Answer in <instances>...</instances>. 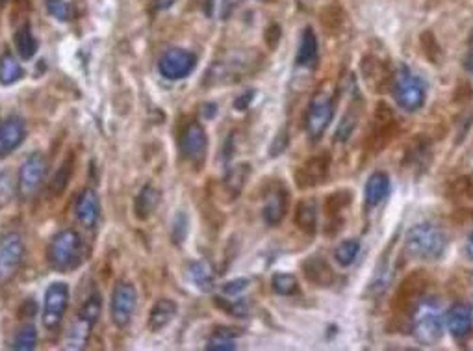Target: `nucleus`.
Segmentation results:
<instances>
[{"mask_svg":"<svg viewBox=\"0 0 473 351\" xmlns=\"http://www.w3.org/2000/svg\"><path fill=\"white\" fill-rule=\"evenodd\" d=\"M410 329L422 346H434L446 331V312L433 297H423L410 314Z\"/></svg>","mask_w":473,"mask_h":351,"instance_id":"f257e3e1","label":"nucleus"},{"mask_svg":"<svg viewBox=\"0 0 473 351\" xmlns=\"http://www.w3.org/2000/svg\"><path fill=\"white\" fill-rule=\"evenodd\" d=\"M448 247V238L440 227L433 223H417L405 234V251L412 259L436 262Z\"/></svg>","mask_w":473,"mask_h":351,"instance_id":"f03ea898","label":"nucleus"},{"mask_svg":"<svg viewBox=\"0 0 473 351\" xmlns=\"http://www.w3.org/2000/svg\"><path fill=\"white\" fill-rule=\"evenodd\" d=\"M392 93L397 106L405 112H417L427 99V84L407 66H401L393 73Z\"/></svg>","mask_w":473,"mask_h":351,"instance_id":"7ed1b4c3","label":"nucleus"},{"mask_svg":"<svg viewBox=\"0 0 473 351\" xmlns=\"http://www.w3.org/2000/svg\"><path fill=\"white\" fill-rule=\"evenodd\" d=\"M397 133H399V125H397L392 108L388 106L386 102H377L373 123L366 136V145H364L366 153L379 154L381 151H384L397 136Z\"/></svg>","mask_w":473,"mask_h":351,"instance_id":"20e7f679","label":"nucleus"},{"mask_svg":"<svg viewBox=\"0 0 473 351\" xmlns=\"http://www.w3.org/2000/svg\"><path fill=\"white\" fill-rule=\"evenodd\" d=\"M102 311V300L97 292H93L84 305L80 307L78 311L77 321L72 324L69 333L65 336V350H84L89 340V335H92L93 326L97 324L99 316Z\"/></svg>","mask_w":473,"mask_h":351,"instance_id":"39448f33","label":"nucleus"},{"mask_svg":"<svg viewBox=\"0 0 473 351\" xmlns=\"http://www.w3.org/2000/svg\"><path fill=\"white\" fill-rule=\"evenodd\" d=\"M429 288V277L423 270H416L410 275H407L403 283L397 288L396 295L392 300V311L396 316H407L410 318V314L414 312V309L417 307V303L425 297Z\"/></svg>","mask_w":473,"mask_h":351,"instance_id":"423d86ee","label":"nucleus"},{"mask_svg":"<svg viewBox=\"0 0 473 351\" xmlns=\"http://www.w3.org/2000/svg\"><path fill=\"white\" fill-rule=\"evenodd\" d=\"M82 240L72 229L60 230L49 245V264L58 271H69L78 266Z\"/></svg>","mask_w":473,"mask_h":351,"instance_id":"0eeeda50","label":"nucleus"},{"mask_svg":"<svg viewBox=\"0 0 473 351\" xmlns=\"http://www.w3.org/2000/svg\"><path fill=\"white\" fill-rule=\"evenodd\" d=\"M334 99L329 93H315V97L308 104V110H306L305 116L306 133H308L312 140H320L325 134L327 127L331 125L332 117H334Z\"/></svg>","mask_w":473,"mask_h":351,"instance_id":"6e6552de","label":"nucleus"},{"mask_svg":"<svg viewBox=\"0 0 473 351\" xmlns=\"http://www.w3.org/2000/svg\"><path fill=\"white\" fill-rule=\"evenodd\" d=\"M46 169H49V160L43 153H32L26 158L19 169V195L23 199H30L39 192V188L45 183Z\"/></svg>","mask_w":473,"mask_h":351,"instance_id":"1a4fd4ad","label":"nucleus"},{"mask_svg":"<svg viewBox=\"0 0 473 351\" xmlns=\"http://www.w3.org/2000/svg\"><path fill=\"white\" fill-rule=\"evenodd\" d=\"M25 240L19 233H8L0 238V283L10 281L25 260Z\"/></svg>","mask_w":473,"mask_h":351,"instance_id":"9d476101","label":"nucleus"},{"mask_svg":"<svg viewBox=\"0 0 473 351\" xmlns=\"http://www.w3.org/2000/svg\"><path fill=\"white\" fill-rule=\"evenodd\" d=\"M255 71V61L249 60H225L214 61L206 75L204 84L206 86H221V84H234L239 82L245 75Z\"/></svg>","mask_w":473,"mask_h":351,"instance_id":"9b49d317","label":"nucleus"},{"mask_svg":"<svg viewBox=\"0 0 473 351\" xmlns=\"http://www.w3.org/2000/svg\"><path fill=\"white\" fill-rule=\"evenodd\" d=\"M69 307V286L65 283H52L45 292V307H43V326L49 331H56L61 326Z\"/></svg>","mask_w":473,"mask_h":351,"instance_id":"f8f14e48","label":"nucleus"},{"mask_svg":"<svg viewBox=\"0 0 473 351\" xmlns=\"http://www.w3.org/2000/svg\"><path fill=\"white\" fill-rule=\"evenodd\" d=\"M208 151V136L201 123L191 121L180 134V153L194 166H201Z\"/></svg>","mask_w":473,"mask_h":351,"instance_id":"ddd939ff","label":"nucleus"},{"mask_svg":"<svg viewBox=\"0 0 473 351\" xmlns=\"http://www.w3.org/2000/svg\"><path fill=\"white\" fill-rule=\"evenodd\" d=\"M136 303H138L136 286L130 283H118L110 301V314H112L113 324L118 327H127L136 311Z\"/></svg>","mask_w":473,"mask_h":351,"instance_id":"4468645a","label":"nucleus"},{"mask_svg":"<svg viewBox=\"0 0 473 351\" xmlns=\"http://www.w3.org/2000/svg\"><path fill=\"white\" fill-rule=\"evenodd\" d=\"M329 173H331V154H314L296 169V183L301 190L314 188L325 183Z\"/></svg>","mask_w":473,"mask_h":351,"instance_id":"2eb2a0df","label":"nucleus"},{"mask_svg":"<svg viewBox=\"0 0 473 351\" xmlns=\"http://www.w3.org/2000/svg\"><path fill=\"white\" fill-rule=\"evenodd\" d=\"M197 58L194 52L186 51V49H169L158 63L160 75L168 80H182L195 69Z\"/></svg>","mask_w":473,"mask_h":351,"instance_id":"dca6fc26","label":"nucleus"},{"mask_svg":"<svg viewBox=\"0 0 473 351\" xmlns=\"http://www.w3.org/2000/svg\"><path fill=\"white\" fill-rule=\"evenodd\" d=\"M446 326H448L449 335L455 340L460 342L468 340L473 333V312L472 307L466 303H455L448 312H446Z\"/></svg>","mask_w":473,"mask_h":351,"instance_id":"f3484780","label":"nucleus"},{"mask_svg":"<svg viewBox=\"0 0 473 351\" xmlns=\"http://www.w3.org/2000/svg\"><path fill=\"white\" fill-rule=\"evenodd\" d=\"M26 137L25 119L11 116L0 123V158L10 156Z\"/></svg>","mask_w":473,"mask_h":351,"instance_id":"a211bd4d","label":"nucleus"},{"mask_svg":"<svg viewBox=\"0 0 473 351\" xmlns=\"http://www.w3.org/2000/svg\"><path fill=\"white\" fill-rule=\"evenodd\" d=\"M288 204H290V194L282 184H275L273 188L265 195L264 204V221L270 227H277V225L284 219L286 212H288Z\"/></svg>","mask_w":473,"mask_h":351,"instance_id":"6ab92c4d","label":"nucleus"},{"mask_svg":"<svg viewBox=\"0 0 473 351\" xmlns=\"http://www.w3.org/2000/svg\"><path fill=\"white\" fill-rule=\"evenodd\" d=\"M301 271H303V275H305L310 285L320 286V288H327V286H331L334 283V270L320 254L303 260Z\"/></svg>","mask_w":473,"mask_h":351,"instance_id":"aec40b11","label":"nucleus"},{"mask_svg":"<svg viewBox=\"0 0 473 351\" xmlns=\"http://www.w3.org/2000/svg\"><path fill=\"white\" fill-rule=\"evenodd\" d=\"M77 218L86 229H93L101 218V201L95 190L86 188L77 201Z\"/></svg>","mask_w":473,"mask_h":351,"instance_id":"412c9836","label":"nucleus"},{"mask_svg":"<svg viewBox=\"0 0 473 351\" xmlns=\"http://www.w3.org/2000/svg\"><path fill=\"white\" fill-rule=\"evenodd\" d=\"M362 75L366 77V80L370 82V86L377 92H381L382 87L392 84L393 75L388 71V67L384 61H379L375 56H367L362 60Z\"/></svg>","mask_w":473,"mask_h":351,"instance_id":"4be33fe9","label":"nucleus"},{"mask_svg":"<svg viewBox=\"0 0 473 351\" xmlns=\"http://www.w3.org/2000/svg\"><path fill=\"white\" fill-rule=\"evenodd\" d=\"M388 192H390L388 175L382 173V171H375L367 178L366 188H364V201H366L367 207H377L386 199Z\"/></svg>","mask_w":473,"mask_h":351,"instance_id":"5701e85b","label":"nucleus"},{"mask_svg":"<svg viewBox=\"0 0 473 351\" xmlns=\"http://www.w3.org/2000/svg\"><path fill=\"white\" fill-rule=\"evenodd\" d=\"M433 156V151H431V143L425 140V136L414 137L412 143L407 147V153L403 158V164L410 169H417L427 166L429 158Z\"/></svg>","mask_w":473,"mask_h":351,"instance_id":"b1692460","label":"nucleus"},{"mask_svg":"<svg viewBox=\"0 0 473 351\" xmlns=\"http://www.w3.org/2000/svg\"><path fill=\"white\" fill-rule=\"evenodd\" d=\"M177 316V303L173 300H158L149 316V329L153 333L162 331Z\"/></svg>","mask_w":473,"mask_h":351,"instance_id":"393cba45","label":"nucleus"},{"mask_svg":"<svg viewBox=\"0 0 473 351\" xmlns=\"http://www.w3.org/2000/svg\"><path fill=\"white\" fill-rule=\"evenodd\" d=\"M158 204H160V192L154 188L153 184H147V186H143L136 201H134V214L141 221H147L154 214Z\"/></svg>","mask_w":473,"mask_h":351,"instance_id":"a878e982","label":"nucleus"},{"mask_svg":"<svg viewBox=\"0 0 473 351\" xmlns=\"http://www.w3.org/2000/svg\"><path fill=\"white\" fill-rule=\"evenodd\" d=\"M317 61V37L310 26H306L299 39V49L296 54V63L299 67H312Z\"/></svg>","mask_w":473,"mask_h":351,"instance_id":"bb28decb","label":"nucleus"},{"mask_svg":"<svg viewBox=\"0 0 473 351\" xmlns=\"http://www.w3.org/2000/svg\"><path fill=\"white\" fill-rule=\"evenodd\" d=\"M188 279L197 286L201 292H212L215 286V273L206 262L203 260H195L188 264Z\"/></svg>","mask_w":473,"mask_h":351,"instance_id":"cd10ccee","label":"nucleus"},{"mask_svg":"<svg viewBox=\"0 0 473 351\" xmlns=\"http://www.w3.org/2000/svg\"><path fill=\"white\" fill-rule=\"evenodd\" d=\"M296 225L306 234L315 233V225H317V203H315V199H303L297 204Z\"/></svg>","mask_w":473,"mask_h":351,"instance_id":"c85d7f7f","label":"nucleus"},{"mask_svg":"<svg viewBox=\"0 0 473 351\" xmlns=\"http://www.w3.org/2000/svg\"><path fill=\"white\" fill-rule=\"evenodd\" d=\"M353 201V192L351 190H338L334 194H331L325 201V214L327 218L331 219L332 223H338L340 221V214L343 210H347V207L351 204Z\"/></svg>","mask_w":473,"mask_h":351,"instance_id":"c756f323","label":"nucleus"},{"mask_svg":"<svg viewBox=\"0 0 473 351\" xmlns=\"http://www.w3.org/2000/svg\"><path fill=\"white\" fill-rule=\"evenodd\" d=\"M249 175H251L249 164H239V166H234L232 169H229V173H227L223 183L227 192L230 194V197H238V195L241 194V190H244Z\"/></svg>","mask_w":473,"mask_h":351,"instance_id":"7c9ffc66","label":"nucleus"},{"mask_svg":"<svg viewBox=\"0 0 473 351\" xmlns=\"http://www.w3.org/2000/svg\"><path fill=\"white\" fill-rule=\"evenodd\" d=\"M13 41H15L17 52H19V56L23 60H30V58L36 56L37 39L32 34L30 25L20 26L19 30L15 32V36H13Z\"/></svg>","mask_w":473,"mask_h":351,"instance_id":"2f4dec72","label":"nucleus"},{"mask_svg":"<svg viewBox=\"0 0 473 351\" xmlns=\"http://www.w3.org/2000/svg\"><path fill=\"white\" fill-rule=\"evenodd\" d=\"M236 335H239L238 329H230V327H217L212 333V338L206 342V350L208 351H232L236 350Z\"/></svg>","mask_w":473,"mask_h":351,"instance_id":"473e14b6","label":"nucleus"},{"mask_svg":"<svg viewBox=\"0 0 473 351\" xmlns=\"http://www.w3.org/2000/svg\"><path fill=\"white\" fill-rule=\"evenodd\" d=\"M23 66L15 60V56L11 52H4L0 56V84L4 86H11L17 80L23 78Z\"/></svg>","mask_w":473,"mask_h":351,"instance_id":"72a5a7b5","label":"nucleus"},{"mask_svg":"<svg viewBox=\"0 0 473 351\" xmlns=\"http://www.w3.org/2000/svg\"><path fill=\"white\" fill-rule=\"evenodd\" d=\"M17 192H19V183H17L13 171L10 169L0 171V210L6 209L13 201Z\"/></svg>","mask_w":473,"mask_h":351,"instance_id":"f704fd0d","label":"nucleus"},{"mask_svg":"<svg viewBox=\"0 0 473 351\" xmlns=\"http://www.w3.org/2000/svg\"><path fill=\"white\" fill-rule=\"evenodd\" d=\"M72 168H75V160H72V156H67L65 160H63V164L60 166V169L56 171V175H54V178H52L51 183L52 195H61L65 192L67 184L71 183Z\"/></svg>","mask_w":473,"mask_h":351,"instance_id":"c9c22d12","label":"nucleus"},{"mask_svg":"<svg viewBox=\"0 0 473 351\" xmlns=\"http://www.w3.org/2000/svg\"><path fill=\"white\" fill-rule=\"evenodd\" d=\"M358 253H360V242L355 238H349V240H343V242L336 247L334 259L338 264L346 268V266H351L353 262H355Z\"/></svg>","mask_w":473,"mask_h":351,"instance_id":"e433bc0d","label":"nucleus"},{"mask_svg":"<svg viewBox=\"0 0 473 351\" xmlns=\"http://www.w3.org/2000/svg\"><path fill=\"white\" fill-rule=\"evenodd\" d=\"M420 43H422V49H423L425 58H427L431 63H434V66H440V63H442L443 52H442V47H440V43L436 41L433 32H423Z\"/></svg>","mask_w":473,"mask_h":351,"instance_id":"4c0bfd02","label":"nucleus"},{"mask_svg":"<svg viewBox=\"0 0 473 351\" xmlns=\"http://www.w3.org/2000/svg\"><path fill=\"white\" fill-rule=\"evenodd\" d=\"M271 286L279 295H294L299 292V281L294 273H277L271 279Z\"/></svg>","mask_w":473,"mask_h":351,"instance_id":"58836bf2","label":"nucleus"},{"mask_svg":"<svg viewBox=\"0 0 473 351\" xmlns=\"http://www.w3.org/2000/svg\"><path fill=\"white\" fill-rule=\"evenodd\" d=\"M449 197L453 201H468L473 199V178L458 177L449 184Z\"/></svg>","mask_w":473,"mask_h":351,"instance_id":"ea45409f","label":"nucleus"},{"mask_svg":"<svg viewBox=\"0 0 473 351\" xmlns=\"http://www.w3.org/2000/svg\"><path fill=\"white\" fill-rule=\"evenodd\" d=\"M356 121H358V112H355V108L351 106L346 113H343L340 125H338V128H336V134H334L336 142H347V140L351 137V134L355 133Z\"/></svg>","mask_w":473,"mask_h":351,"instance_id":"a19ab883","label":"nucleus"},{"mask_svg":"<svg viewBox=\"0 0 473 351\" xmlns=\"http://www.w3.org/2000/svg\"><path fill=\"white\" fill-rule=\"evenodd\" d=\"M37 346V331L34 326H25L17 333L13 340V350L17 351H32Z\"/></svg>","mask_w":473,"mask_h":351,"instance_id":"79ce46f5","label":"nucleus"},{"mask_svg":"<svg viewBox=\"0 0 473 351\" xmlns=\"http://www.w3.org/2000/svg\"><path fill=\"white\" fill-rule=\"evenodd\" d=\"M215 305L221 307L225 312H229V314L234 316V318H247V314H249V305H247V301L245 300L229 301L221 300V297H215Z\"/></svg>","mask_w":473,"mask_h":351,"instance_id":"37998d69","label":"nucleus"},{"mask_svg":"<svg viewBox=\"0 0 473 351\" xmlns=\"http://www.w3.org/2000/svg\"><path fill=\"white\" fill-rule=\"evenodd\" d=\"M46 10L54 19L58 20H71L72 10L65 0H46Z\"/></svg>","mask_w":473,"mask_h":351,"instance_id":"c03bdc74","label":"nucleus"},{"mask_svg":"<svg viewBox=\"0 0 473 351\" xmlns=\"http://www.w3.org/2000/svg\"><path fill=\"white\" fill-rule=\"evenodd\" d=\"M188 236V216L184 212H178L175 216L173 229H171V238H173V244L180 245Z\"/></svg>","mask_w":473,"mask_h":351,"instance_id":"a18cd8bd","label":"nucleus"},{"mask_svg":"<svg viewBox=\"0 0 473 351\" xmlns=\"http://www.w3.org/2000/svg\"><path fill=\"white\" fill-rule=\"evenodd\" d=\"M286 147H288V133H286V128H282L271 143V156H279L280 153H284Z\"/></svg>","mask_w":473,"mask_h":351,"instance_id":"49530a36","label":"nucleus"},{"mask_svg":"<svg viewBox=\"0 0 473 351\" xmlns=\"http://www.w3.org/2000/svg\"><path fill=\"white\" fill-rule=\"evenodd\" d=\"M249 286V279H234L223 285V294L227 295H239Z\"/></svg>","mask_w":473,"mask_h":351,"instance_id":"de8ad7c7","label":"nucleus"},{"mask_svg":"<svg viewBox=\"0 0 473 351\" xmlns=\"http://www.w3.org/2000/svg\"><path fill=\"white\" fill-rule=\"evenodd\" d=\"M280 28L277 25H271L267 30H265V43L271 47V49H277V45H279L280 41Z\"/></svg>","mask_w":473,"mask_h":351,"instance_id":"09e8293b","label":"nucleus"},{"mask_svg":"<svg viewBox=\"0 0 473 351\" xmlns=\"http://www.w3.org/2000/svg\"><path fill=\"white\" fill-rule=\"evenodd\" d=\"M37 312V305L34 300H26L19 309V318L26 320V318H34Z\"/></svg>","mask_w":473,"mask_h":351,"instance_id":"8fccbe9b","label":"nucleus"},{"mask_svg":"<svg viewBox=\"0 0 473 351\" xmlns=\"http://www.w3.org/2000/svg\"><path fill=\"white\" fill-rule=\"evenodd\" d=\"M253 99H255V92H245L244 95H239L234 101V110H239V112L247 110L251 102H253Z\"/></svg>","mask_w":473,"mask_h":351,"instance_id":"3c124183","label":"nucleus"},{"mask_svg":"<svg viewBox=\"0 0 473 351\" xmlns=\"http://www.w3.org/2000/svg\"><path fill=\"white\" fill-rule=\"evenodd\" d=\"M175 2H177V0H154V8H156L158 11L169 10V8H171Z\"/></svg>","mask_w":473,"mask_h":351,"instance_id":"603ef678","label":"nucleus"},{"mask_svg":"<svg viewBox=\"0 0 473 351\" xmlns=\"http://www.w3.org/2000/svg\"><path fill=\"white\" fill-rule=\"evenodd\" d=\"M464 67H466V71L473 77V51L469 52L468 56H466V60H464Z\"/></svg>","mask_w":473,"mask_h":351,"instance_id":"864d4df0","label":"nucleus"},{"mask_svg":"<svg viewBox=\"0 0 473 351\" xmlns=\"http://www.w3.org/2000/svg\"><path fill=\"white\" fill-rule=\"evenodd\" d=\"M466 254L468 259L473 260V233L468 236V242H466Z\"/></svg>","mask_w":473,"mask_h":351,"instance_id":"5fc2aeb1","label":"nucleus"},{"mask_svg":"<svg viewBox=\"0 0 473 351\" xmlns=\"http://www.w3.org/2000/svg\"><path fill=\"white\" fill-rule=\"evenodd\" d=\"M4 2H6V0H0V4H4Z\"/></svg>","mask_w":473,"mask_h":351,"instance_id":"6e6d98bb","label":"nucleus"}]
</instances>
